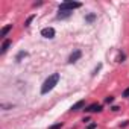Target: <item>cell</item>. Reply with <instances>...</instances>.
Returning <instances> with one entry per match:
<instances>
[{"label":"cell","mask_w":129,"mask_h":129,"mask_svg":"<svg viewBox=\"0 0 129 129\" xmlns=\"http://www.w3.org/2000/svg\"><path fill=\"white\" fill-rule=\"evenodd\" d=\"M59 78H61L59 73H53V75H50V76L44 81V84H43V87H41V94H47L49 91H52V90L55 88V85H58Z\"/></svg>","instance_id":"cell-1"},{"label":"cell","mask_w":129,"mask_h":129,"mask_svg":"<svg viewBox=\"0 0 129 129\" xmlns=\"http://www.w3.org/2000/svg\"><path fill=\"white\" fill-rule=\"evenodd\" d=\"M81 6H82V3H79V2H64V3H61L58 6V9L59 11H72L73 12V9H78Z\"/></svg>","instance_id":"cell-2"},{"label":"cell","mask_w":129,"mask_h":129,"mask_svg":"<svg viewBox=\"0 0 129 129\" xmlns=\"http://www.w3.org/2000/svg\"><path fill=\"white\" fill-rule=\"evenodd\" d=\"M41 35H43L44 38L52 40V38H55V29H53V27H44V29L41 30Z\"/></svg>","instance_id":"cell-3"},{"label":"cell","mask_w":129,"mask_h":129,"mask_svg":"<svg viewBox=\"0 0 129 129\" xmlns=\"http://www.w3.org/2000/svg\"><path fill=\"white\" fill-rule=\"evenodd\" d=\"M85 111L87 112H100L102 111V105L100 103H91V105H88L85 108Z\"/></svg>","instance_id":"cell-4"},{"label":"cell","mask_w":129,"mask_h":129,"mask_svg":"<svg viewBox=\"0 0 129 129\" xmlns=\"http://www.w3.org/2000/svg\"><path fill=\"white\" fill-rule=\"evenodd\" d=\"M81 56H82V52H81V50H75V52L69 56V62L73 64V62H76L78 59H81Z\"/></svg>","instance_id":"cell-5"},{"label":"cell","mask_w":129,"mask_h":129,"mask_svg":"<svg viewBox=\"0 0 129 129\" xmlns=\"http://www.w3.org/2000/svg\"><path fill=\"white\" fill-rule=\"evenodd\" d=\"M72 14H73L72 11H59L58 15H56V18H58V20H64V18H69Z\"/></svg>","instance_id":"cell-6"},{"label":"cell","mask_w":129,"mask_h":129,"mask_svg":"<svg viewBox=\"0 0 129 129\" xmlns=\"http://www.w3.org/2000/svg\"><path fill=\"white\" fill-rule=\"evenodd\" d=\"M85 106V100H79V102H76L72 108H70V111H79V109H82Z\"/></svg>","instance_id":"cell-7"},{"label":"cell","mask_w":129,"mask_h":129,"mask_svg":"<svg viewBox=\"0 0 129 129\" xmlns=\"http://www.w3.org/2000/svg\"><path fill=\"white\" fill-rule=\"evenodd\" d=\"M9 46H11V40H5V41H3V44H2V49H0V53L3 55V53L9 49Z\"/></svg>","instance_id":"cell-8"},{"label":"cell","mask_w":129,"mask_h":129,"mask_svg":"<svg viewBox=\"0 0 129 129\" xmlns=\"http://www.w3.org/2000/svg\"><path fill=\"white\" fill-rule=\"evenodd\" d=\"M11 29H12V24H8V26H5V27L2 29V32H0V37H2V38H3V37H6V34H8Z\"/></svg>","instance_id":"cell-9"},{"label":"cell","mask_w":129,"mask_h":129,"mask_svg":"<svg viewBox=\"0 0 129 129\" xmlns=\"http://www.w3.org/2000/svg\"><path fill=\"white\" fill-rule=\"evenodd\" d=\"M94 20H96V14H88V15L85 17V21H87V23H93Z\"/></svg>","instance_id":"cell-10"},{"label":"cell","mask_w":129,"mask_h":129,"mask_svg":"<svg viewBox=\"0 0 129 129\" xmlns=\"http://www.w3.org/2000/svg\"><path fill=\"white\" fill-rule=\"evenodd\" d=\"M34 18H35V15H30V17H29V18H27V20H26V23H24V26H26V27H29V26H30V23H32V20H34Z\"/></svg>","instance_id":"cell-11"},{"label":"cell","mask_w":129,"mask_h":129,"mask_svg":"<svg viewBox=\"0 0 129 129\" xmlns=\"http://www.w3.org/2000/svg\"><path fill=\"white\" fill-rule=\"evenodd\" d=\"M62 127V123H56V124H52L49 129H61Z\"/></svg>","instance_id":"cell-12"},{"label":"cell","mask_w":129,"mask_h":129,"mask_svg":"<svg viewBox=\"0 0 129 129\" xmlns=\"http://www.w3.org/2000/svg\"><path fill=\"white\" fill-rule=\"evenodd\" d=\"M105 102H106V103H112V102H114V97H112V96H108V97L105 99Z\"/></svg>","instance_id":"cell-13"},{"label":"cell","mask_w":129,"mask_h":129,"mask_svg":"<svg viewBox=\"0 0 129 129\" xmlns=\"http://www.w3.org/2000/svg\"><path fill=\"white\" fill-rule=\"evenodd\" d=\"M23 56H26V52H20V53H18V56H17V61H20Z\"/></svg>","instance_id":"cell-14"},{"label":"cell","mask_w":129,"mask_h":129,"mask_svg":"<svg viewBox=\"0 0 129 129\" xmlns=\"http://www.w3.org/2000/svg\"><path fill=\"white\" fill-rule=\"evenodd\" d=\"M123 59H124V55H123V53H120V55H118V58H117V62H123Z\"/></svg>","instance_id":"cell-15"},{"label":"cell","mask_w":129,"mask_h":129,"mask_svg":"<svg viewBox=\"0 0 129 129\" xmlns=\"http://www.w3.org/2000/svg\"><path fill=\"white\" fill-rule=\"evenodd\" d=\"M96 127H97V124H96V123H91V124H88V126H87V129H96Z\"/></svg>","instance_id":"cell-16"},{"label":"cell","mask_w":129,"mask_h":129,"mask_svg":"<svg viewBox=\"0 0 129 129\" xmlns=\"http://www.w3.org/2000/svg\"><path fill=\"white\" fill-rule=\"evenodd\" d=\"M123 97H129V88H126V90L123 91Z\"/></svg>","instance_id":"cell-17"},{"label":"cell","mask_w":129,"mask_h":129,"mask_svg":"<svg viewBox=\"0 0 129 129\" xmlns=\"http://www.w3.org/2000/svg\"><path fill=\"white\" fill-rule=\"evenodd\" d=\"M100 67H102V64H99V66H97V67L94 69V72H93V75H96V73H97V72L100 70Z\"/></svg>","instance_id":"cell-18"}]
</instances>
